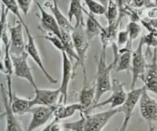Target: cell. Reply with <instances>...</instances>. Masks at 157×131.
<instances>
[{"label": "cell", "instance_id": "11", "mask_svg": "<svg viewBox=\"0 0 157 131\" xmlns=\"http://www.w3.org/2000/svg\"><path fill=\"white\" fill-rule=\"evenodd\" d=\"M8 84V95H9V101H10L11 107L12 111L17 116L29 113L31 109L33 107L32 100L29 98H21L12 92V77L6 76Z\"/></svg>", "mask_w": 157, "mask_h": 131}, {"label": "cell", "instance_id": "2", "mask_svg": "<svg viewBox=\"0 0 157 131\" xmlns=\"http://www.w3.org/2000/svg\"><path fill=\"white\" fill-rule=\"evenodd\" d=\"M71 37L73 40L74 47L78 55V62L76 63L74 69L80 65L82 68L84 75V83H87V71L85 67V61L87 54L90 47V41L87 38L84 31V25H74V29L71 32Z\"/></svg>", "mask_w": 157, "mask_h": 131}, {"label": "cell", "instance_id": "23", "mask_svg": "<svg viewBox=\"0 0 157 131\" xmlns=\"http://www.w3.org/2000/svg\"><path fill=\"white\" fill-rule=\"evenodd\" d=\"M61 40L64 48V52L67 55L71 61H75V64L78 62V55L74 47L73 40L71 37V32L61 31Z\"/></svg>", "mask_w": 157, "mask_h": 131}, {"label": "cell", "instance_id": "31", "mask_svg": "<svg viewBox=\"0 0 157 131\" xmlns=\"http://www.w3.org/2000/svg\"><path fill=\"white\" fill-rule=\"evenodd\" d=\"M131 5L133 7L136 9H142V8H146V9H151V8L156 7L154 2L152 0H133Z\"/></svg>", "mask_w": 157, "mask_h": 131}, {"label": "cell", "instance_id": "7", "mask_svg": "<svg viewBox=\"0 0 157 131\" xmlns=\"http://www.w3.org/2000/svg\"><path fill=\"white\" fill-rule=\"evenodd\" d=\"M13 65V74L18 78L27 81L32 87L36 89L38 87L35 78L32 74V69L28 62L29 55L26 52L20 55H11Z\"/></svg>", "mask_w": 157, "mask_h": 131}, {"label": "cell", "instance_id": "38", "mask_svg": "<svg viewBox=\"0 0 157 131\" xmlns=\"http://www.w3.org/2000/svg\"><path fill=\"white\" fill-rule=\"evenodd\" d=\"M97 1H98L99 3H101L102 6H104V7L107 9V5H108V2H109V0H97Z\"/></svg>", "mask_w": 157, "mask_h": 131}, {"label": "cell", "instance_id": "27", "mask_svg": "<svg viewBox=\"0 0 157 131\" xmlns=\"http://www.w3.org/2000/svg\"><path fill=\"white\" fill-rule=\"evenodd\" d=\"M89 9V12L94 15H105L107 9L97 0H83Z\"/></svg>", "mask_w": 157, "mask_h": 131}, {"label": "cell", "instance_id": "10", "mask_svg": "<svg viewBox=\"0 0 157 131\" xmlns=\"http://www.w3.org/2000/svg\"><path fill=\"white\" fill-rule=\"evenodd\" d=\"M24 25L21 21L14 25H8V30L10 35V52L11 55H20L25 52L26 43H25L24 34H23Z\"/></svg>", "mask_w": 157, "mask_h": 131}, {"label": "cell", "instance_id": "39", "mask_svg": "<svg viewBox=\"0 0 157 131\" xmlns=\"http://www.w3.org/2000/svg\"><path fill=\"white\" fill-rule=\"evenodd\" d=\"M51 127H52V123L50 122L49 124H48L47 125H46V127L41 131H52L51 130Z\"/></svg>", "mask_w": 157, "mask_h": 131}, {"label": "cell", "instance_id": "16", "mask_svg": "<svg viewBox=\"0 0 157 131\" xmlns=\"http://www.w3.org/2000/svg\"><path fill=\"white\" fill-rule=\"evenodd\" d=\"M2 97L3 104L5 108V117H6V131H24L21 124L17 118V115L15 114L11 107L8 92L6 91L4 85L0 84Z\"/></svg>", "mask_w": 157, "mask_h": 131}, {"label": "cell", "instance_id": "44", "mask_svg": "<svg viewBox=\"0 0 157 131\" xmlns=\"http://www.w3.org/2000/svg\"><path fill=\"white\" fill-rule=\"evenodd\" d=\"M152 1H153V0H152Z\"/></svg>", "mask_w": 157, "mask_h": 131}, {"label": "cell", "instance_id": "12", "mask_svg": "<svg viewBox=\"0 0 157 131\" xmlns=\"http://www.w3.org/2000/svg\"><path fill=\"white\" fill-rule=\"evenodd\" d=\"M35 97L32 98L33 107L35 106L44 107H55L58 105L61 99V92L59 88L55 89H41L37 87L35 89Z\"/></svg>", "mask_w": 157, "mask_h": 131}, {"label": "cell", "instance_id": "5", "mask_svg": "<svg viewBox=\"0 0 157 131\" xmlns=\"http://www.w3.org/2000/svg\"><path fill=\"white\" fill-rule=\"evenodd\" d=\"M144 90H145V87H142L130 90V91L128 92L125 102L120 107L121 113L124 114V121L118 131H127L135 108L137 104H139L140 99Z\"/></svg>", "mask_w": 157, "mask_h": 131}, {"label": "cell", "instance_id": "42", "mask_svg": "<svg viewBox=\"0 0 157 131\" xmlns=\"http://www.w3.org/2000/svg\"><path fill=\"white\" fill-rule=\"evenodd\" d=\"M116 2H117V4L119 5V3H120V2H121V0H116Z\"/></svg>", "mask_w": 157, "mask_h": 131}, {"label": "cell", "instance_id": "24", "mask_svg": "<svg viewBox=\"0 0 157 131\" xmlns=\"http://www.w3.org/2000/svg\"><path fill=\"white\" fill-rule=\"evenodd\" d=\"M105 15L107 20V25L115 24L124 16L121 15L119 6L114 0H109Z\"/></svg>", "mask_w": 157, "mask_h": 131}, {"label": "cell", "instance_id": "6", "mask_svg": "<svg viewBox=\"0 0 157 131\" xmlns=\"http://www.w3.org/2000/svg\"><path fill=\"white\" fill-rule=\"evenodd\" d=\"M25 31L26 32V35H27V43H26L25 45V52L28 54L29 57H30L32 60L34 61V62L38 65V67H39L40 70L41 71V72L43 73L44 76L45 77L46 79L51 83V84H57L58 81L57 79L54 78L52 75H50L48 70L46 69L45 66H44V63H43L42 59H41V55H40L39 50L38 48V46H37L36 42H35V38L33 37V35L31 33L30 30H29L28 25L24 26Z\"/></svg>", "mask_w": 157, "mask_h": 131}, {"label": "cell", "instance_id": "41", "mask_svg": "<svg viewBox=\"0 0 157 131\" xmlns=\"http://www.w3.org/2000/svg\"><path fill=\"white\" fill-rule=\"evenodd\" d=\"M153 2H154L156 7H157V0H153Z\"/></svg>", "mask_w": 157, "mask_h": 131}, {"label": "cell", "instance_id": "34", "mask_svg": "<svg viewBox=\"0 0 157 131\" xmlns=\"http://www.w3.org/2000/svg\"><path fill=\"white\" fill-rule=\"evenodd\" d=\"M140 22L141 24H142V25L144 26L147 31H148L149 33L151 34V35H153V36H155L156 38H157V29L153 27V26L149 23V21H147V20L141 19Z\"/></svg>", "mask_w": 157, "mask_h": 131}, {"label": "cell", "instance_id": "22", "mask_svg": "<svg viewBox=\"0 0 157 131\" xmlns=\"http://www.w3.org/2000/svg\"><path fill=\"white\" fill-rule=\"evenodd\" d=\"M81 1L82 0H70L67 18L71 22L75 19V25H85L84 19V9L83 8Z\"/></svg>", "mask_w": 157, "mask_h": 131}, {"label": "cell", "instance_id": "36", "mask_svg": "<svg viewBox=\"0 0 157 131\" xmlns=\"http://www.w3.org/2000/svg\"><path fill=\"white\" fill-rule=\"evenodd\" d=\"M132 2H133V0H121L119 5H118V6H119L120 8V10H121L124 6H130V5H131Z\"/></svg>", "mask_w": 157, "mask_h": 131}, {"label": "cell", "instance_id": "25", "mask_svg": "<svg viewBox=\"0 0 157 131\" xmlns=\"http://www.w3.org/2000/svg\"><path fill=\"white\" fill-rule=\"evenodd\" d=\"M1 2L6 9L9 10V12H11L14 15H15L18 21H21L24 25V26L26 25V23L25 22L21 15V10L19 9L17 0H1Z\"/></svg>", "mask_w": 157, "mask_h": 131}, {"label": "cell", "instance_id": "17", "mask_svg": "<svg viewBox=\"0 0 157 131\" xmlns=\"http://www.w3.org/2000/svg\"><path fill=\"white\" fill-rule=\"evenodd\" d=\"M43 6L45 9H48L50 10L51 13L53 15V16L56 19L57 22L59 25L61 31L67 32H71L73 31L74 25L69 21L68 18L65 16L64 13L61 11L57 0H52V1L47 0L46 2H44Z\"/></svg>", "mask_w": 157, "mask_h": 131}, {"label": "cell", "instance_id": "8", "mask_svg": "<svg viewBox=\"0 0 157 131\" xmlns=\"http://www.w3.org/2000/svg\"><path fill=\"white\" fill-rule=\"evenodd\" d=\"M111 95L105 101L99 102L96 105L93 106L91 110L95 108L110 105V109H116L121 107L125 102L127 98V92L124 88V84L121 82L118 79L112 80Z\"/></svg>", "mask_w": 157, "mask_h": 131}, {"label": "cell", "instance_id": "33", "mask_svg": "<svg viewBox=\"0 0 157 131\" xmlns=\"http://www.w3.org/2000/svg\"><path fill=\"white\" fill-rule=\"evenodd\" d=\"M142 39L144 41V45H147L148 48H157V38L153 36L151 34H147L142 37Z\"/></svg>", "mask_w": 157, "mask_h": 131}, {"label": "cell", "instance_id": "3", "mask_svg": "<svg viewBox=\"0 0 157 131\" xmlns=\"http://www.w3.org/2000/svg\"><path fill=\"white\" fill-rule=\"evenodd\" d=\"M144 41L141 38L137 47L133 51L132 55V63L131 68H130L132 71L131 84H130L131 90L136 88V84L138 80L141 79L142 81L144 80L148 67L145 55L144 54Z\"/></svg>", "mask_w": 157, "mask_h": 131}, {"label": "cell", "instance_id": "26", "mask_svg": "<svg viewBox=\"0 0 157 131\" xmlns=\"http://www.w3.org/2000/svg\"><path fill=\"white\" fill-rule=\"evenodd\" d=\"M126 30L127 31L130 38V43L132 44V41L137 39L140 35L142 32V26L137 21H131L127 24Z\"/></svg>", "mask_w": 157, "mask_h": 131}, {"label": "cell", "instance_id": "19", "mask_svg": "<svg viewBox=\"0 0 157 131\" xmlns=\"http://www.w3.org/2000/svg\"><path fill=\"white\" fill-rule=\"evenodd\" d=\"M96 97V86L88 85L87 83H84L82 89L79 94V103L83 107L84 114H89L92 107L94 104Z\"/></svg>", "mask_w": 157, "mask_h": 131}, {"label": "cell", "instance_id": "14", "mask_svg": "<svg viewBox=\"0 0 157 131\" xmlns=\"http://www.w3.org/2000/svg\"><path fill=\"white\" fill-rule=\"evenodd\" d=\"M61 56H62V78H61L59 90L61 92V100H62L63 104H66L67 95H68L69 85L75 69L72 64V61L69 58L65 52H61Z\"/></svg>", "mask_w": 157, "mask_h": 131}, {"label": "cell", "instance_id": "28", "mask_svg": "<svg viewBox=\"0 0 157 131\" xmlns=\"http://www.w3.org/2000/svg\"><path fill=\"white\" fill-rule=\"evenodd\" d=\"M8 14H9V10L6 9V7L2 5L1 7V15H0V43L2 40V37L5 32L7 30Z\"/></svg>", "mask_w": 157, "mask_h": 131}, {"label": "cell", "instance_id": "18", "mask_svg": "<svg viewBox=\"0 0 157 131\" xmlns=\"http://www.w3.org/2000/svg\"><path fill=\"white\" fill-rule=\"evenodd\" d=\"M143 81L147 91L157 95V48H154L151 63L148 64Z\"/></svg>", "mask_w": 157, "mask_h": 131}, {"label": "cell", "instance_id": "21", "mask_svg": "<svg viewBox=\"0 0 157 131\" xmlns=\"http://www.w3.org/2000/svg\"><path fill=\"white\" fill-rule=\"evenodd\" d=\"M84 13L87 16V21L84 25V31H85V34L87 38L90 42L97 36H100L103 26L98 21L94 15H93L90 12H87L85 9H84Z\"/></svg>", "mask_w": 157, "mask_h": 131}, {"label": "cell", "instance_id": "29", "mask_svg": "<svg viewBox=\"0 0 157 131\" xmlns=\"http://www.w3.org/2000/svg\"><path fill=\"white\" fill-rule=\"evenodd\" d=\"M41 38H44L48 41H49L57 50L60 51L61 52H64V48L62 42V40L59 37L56 36V35H51V34H47L46 35L41 36Z\"/></svg>", "mask_w": 157, "mask_h": 131}, {"label": "cell", "instance_id": "13", "mask_svg": "<svg viewBox=\"0 0 157 131\" xmlns=\"http://www.w3.org/2000/svg\"><path fill=\"white\" fill-rule=\"evenodd\" d=\"M140 112L145 121L150 124L157 123V101L149 94L145 87L139 101Z\"/></svg>", "mask_w": 157, "mask_h": 131}, {"label": "cell", "instance_id": "1", "mask_svg": "<svg viewBox=\"0 0 157 131\" xmlns=\"http://www.w3.org/2000/svg\"><path fill=\"white\" fill-rule=\"evenodd\" d=\"M107 49L101 48L99 58L97 60V78H96V97L94 104H98L100 99L104 94L110 91L112 88V81L110 78L111 71L114 68V64H107Z\"/></svg>", "mask_w": 157, "mask_h": 131}, {"label": "cell", "instance_id": "4", "mask_svg": "<svg viewBox=\"0 0 157 131\" xmlns=\"http://www.w3.org/2000/svg\"><path fill=\"white\" fill-rule=\"evenodd\" d=\"M119 113H121L120 107L93 114H84V131H102L110 120Z\"/></svg>", "mask_w": 157, "mask_h": 131}, {"label": "cell", "instance_id": "30", "mask_svg": "<svg viewBox=\"0 0 157 131\" xmlns=\"http://www.w3.org/2000/svg\"><path fill=\"white\" fill-rule=\"evenodd\" d=\"M116 44L118 48H121L124 45H127V44H131L130 43V38H129V35L127 31L126 30H121L118 32L117 35V40Z\"/></svg>", "mask_w": 157, "mask_h": 131}, {"label": "cell", "instance_id": "32", "mask_svg": "<svg viewBox=\"0 0 157 131\" xmlns=\"http://www.w3.org/2000/svg\"><path fill=\"white\" fill-rule=\"evenodd\" d=\"M17 2H18L21 12L25 16H27L30 12L32 3H33V2H35V0H17Z\"/></svg>", "mask_w": 157, "mask_h": 131}, {"label": "cell", "instance_id": "37", "mask_svg": "<svg viewBox=\"0 0 157 131\" xmlns=\"http://www.w3.org/2000/svg\"><path fill=\"white\" fill-rule=\"evenodd\" d=\"M148 21H149V23H150V24L153 26V27L157 29V17L155 18H153V19L148 20Z\"/></svg>", "mask_w": 157, "mask_h": 131}, {"label": "cell", "instance_id": "35", "mask_svg": "<svg viewBox=\"0 0 157 131\" xmlns=\"http://www.w3.org/2000/svg\"><path fill=\"white\" fill-rule=\"evenodd\" d=\"M147 15L150 18V19H153L157 17V7H153L149 9L147 12Z\"/></svg>", "mask_w": 157, "mask_h": 131}, {"label": "cell", "instance_id": "20", "mask_svg": "<svg viewBox=\"0 0 157 131\" xmlns=\"http://www.w3.org/2000/svg\"><path fill=\"white\" fill-rule=\"evenodd\" d=\"M77 112L84 113L83 107L80 104V103H75V104H61V105L58 104L55 109L53 118L58 121H61L63 120L71 118Z\"/></svg>", "mask_w": 157, "mask_h": 131}, {"label": "cell", "instance_id": "40", "mask_svg": "<svg viewBox=\"0 0 157 131\" xmlns=\"http://www.w3.org/2000/svg\"><path fill=\"white\" fill-rule=\"evenodd\" d=\"M148 131H155V127L152 124H150V127H149Z\"/></svg>", "mask_w": 157, "mask_h": 131}, {"label": "cell", "instance_id": "9", "mask_svg": "<svg viewBox=\"0 0 157 131\" xmlns=\"http://www.w3.org/2000/svg\"><path fill=\"white\" fill-rule=\"evenodd\" d=\"M57 106L55 107L35 106L32 107L29 111V113L32 114V119L29 122L26 131H35L47 124L51 118L54 117Z\"/></svg>", "mask_w": 157, "mask_h": 131}, {"label": "cell", "instance_id": "15", "mask_svg": "<svg viewBox=\"0 0 157 131\" xmlns=\"http://www.w3.org/2000/svg\"><path fill=\"white\" fill-rule=\"evenodd\" d=\"M40 14V25L41 28L48 34L56 35L61 39V30L59 25L52 13L47 12L45 8L38 1L35 0Z\"/></svg>", "mask_w": 157, "mask_h": 131}, {"label": "cell", "instance_id": "43", "mask_svg": "<svg viewBox=\"0 0 157 131\" xmlns=\"http://www.w3.org/2000/svg\"><path fill=\"white\" fill-rule=\"evenodd\" d=\"M0 15H1V8H0Z\"/></svg>", "mask_w": 157, "mask_h": 131}]
</instances>
